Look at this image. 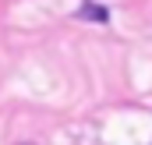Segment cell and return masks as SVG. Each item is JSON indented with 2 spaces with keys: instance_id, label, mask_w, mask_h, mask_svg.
<instances>
[{
  "instance_id": "cell-1",
  "label": "cell",
  "mask_w": 152,
  "mask_h": 145,
  "mask_svg": "<svg viewBox=\"0 0 152 145\" xmlns=\"http://www.w3.org/2000/svg\"><path fill=\"white\" fill-rule=\"evenodd\" d=\"M78 14H81V18H92V21H106V18H110V11H106L103 4H92V0H88V4H81V11H78Z\"/></svg>"
}]
</instances>
